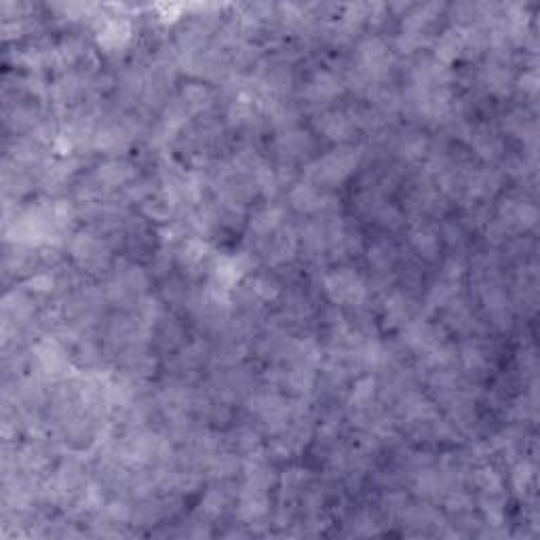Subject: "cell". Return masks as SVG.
Instances as JSON below:
<instances>
[{"instance_id":"obj_2","label":"cell","mask_w":540,"mask_h":540,"mask_svg":"<svg viewBox=\"0 0 540 540\" xmlns=\"http://www.w3.org/2000/svg\"><path fill=\"white\" fill-rule=\"evenodd\" d=\"M357 165V154L353 150H338L327 154L325 159L319 161V171L317 180L319 181H340L344 180Z\"/></svg>"},{"instance_id":"obj_3","label":"cell","mask_w":540,"mask_h":540,"mask_svg":"<svg viewBox=\"0 0 540 540\" xmlns=\"http://www.w3.org/2000/svg\"><path fill=\"white\" fill-rule=\"evenodd\" d=\"M291 203L300 211H313L321 207V194L313 186H298L291 192Z\"/></svg>"},{"instance_id":"obj_5","label":"cell","mask_w":540,"mask_h":540,"mask_svg":"<svg viewBox=\"0 0 540 540\" xmlns=\"http://www.w3.org/2000/svg\"><path fill=\"white\" fill-rule=\"evenodd\" d=\"M412 241L416 245V249L424 256H433L435 249H437V235L431 230V228H418L414 235H412Z\"/></svg>"},{"instance_id":"obj_1","label":"cell","mask_w":540,"mask_h":540,"mask_svg":"<svg viewBox=\"0 0 540 540\" xmlns=\"http://www.w3.org/2000/svg\"><path fill=\"white\" fill-rule=\"evenodd\" d=\"M325 289L334 302H344V304H357L365 296V285H363L361 276L351 270L332 272L325 279Z\"/></svg>"},{"instance_id":"obj_4","label":"cell","mask_w":540,"mask_h":540,"mask_svg":"<svg viewBox=\"0 0 540 540\" xmlns=\"http://www.w3.org/2000/svg\"><path fill=\"white\" fill-rule=\"evenodd\" d=\"M323 131L332 137V140H338V137H347L351 133V123L344 114L336 112V114H330L325 118V125H323Z\"/></svg>"}]
</instances>
